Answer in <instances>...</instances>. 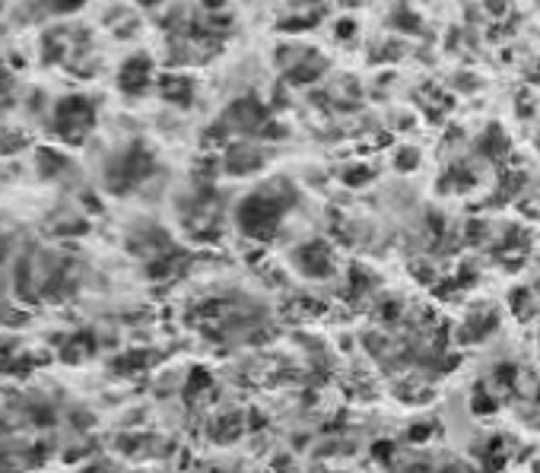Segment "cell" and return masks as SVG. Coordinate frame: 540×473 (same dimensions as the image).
I'll use <instances>...</instances> for the list:
<instances>
[{"label": "cell", "mask_w": 540, "mask_h": 473, "mask_svg": "<svg viewBox=\"0 0 540 473\" xmlns=\"http://www.w3.org/2000/svg\"><path fill=\"white\" fill-rule=\"evenodd\" d=\"M92 124H96V108H92V102H86L80 96L64 99L55 111V131L70 143H80Z\"/></svg>", "instance_id": "obj_1"}, {"label": "cell", "mask_w": 540, "mask_h": 473, "mask_svg": "<svg viewBox=\"0 0 540 473\" xmlns=\"http://www.w3.org/2000/svg\"><path fill=\"white\" fill-rule=\"evenodd\" d=\"M150 57H131V61L121 67V90L125 92H143L150 86Z\"/></svg>", "instance_id": "obj_4"}, {"label": "cell", "mask_w": 540, "mask_h": 473, "mask_svg": "<svg viewBox=\"0 0 540 473\" xmlns=\"http://www.w3.org/2000/svg\"><path fill=\"white\" fill-rule=\"evenodd\" d=\"M280 220V206L270 197H248L239 206V226L248 235H267Z\"/></svg>", "instance_id": "obj_2"}, {"label": "cell", "mask_w": 540, "mask_h": 473, "mask_svg": "<svg viewBox=\"0 0 540 473\" xmlns=\"http://www.w3.org/2000/svg\"><path fill=\"white\" fill-rule=\"evenodd\" d=\"M150 169H152L150 156H146L140 146H134V150H127L121 159H115V165H111V171H108V181L115 191H127V185L140 181Z\"/></svg>", "instance_id": "obj_3"}]
</instances>
